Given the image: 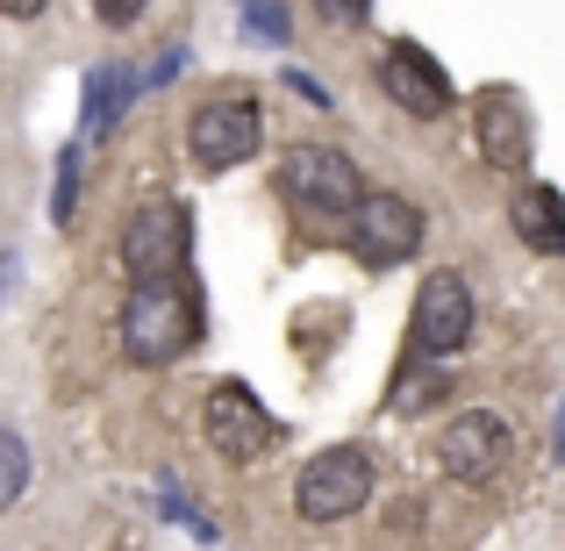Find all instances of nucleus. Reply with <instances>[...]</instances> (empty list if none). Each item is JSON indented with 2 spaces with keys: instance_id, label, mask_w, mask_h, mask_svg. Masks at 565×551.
<instances>
[{
  "instance_id": "obj_13",
  "label": "nucleus",
  "mask_w": 565,
  "mask_h": 551,
  "mask_svg": "<svg viewBox=\"0 0 565 551\" xmlns=\"http://www.w3.org/2000/svg\"><path fill=\"white\" fill-rule=\"evenodd\" d=\"M129 100H137V72L129 65H94V80H86V137H108V129L122 123Z\"/></svg>"
},
{
  "instance_id": "obj_14",
  "label": "nucleus",
  "mask_w": 565,
  "mask_h": 551,
  "mask_svg": "<svg viewBox=\"0 0 565 551\" xmlns=\"http://www.w3.org/2000/svg\"><path fill=\"white\" fill-rule=\"evenodd\" d=\"M386 401H394L401 415H415V409H429V401H444V365H437V359H401L394 386H386Z\"/></svg>"
},
{
  "instance_id": "obj_10",
  "label": "nucleus",
  "mask_w": 565,
  "mask_h": 551,
  "mask_svg": "<svg viewBox=\"0 0 565 551\" xmlns=\"http://www.w3.org/2000/svg\"><path fill=\"white\" fill-rule=\"evenodd\" d=\"M373 80H380V94L394 100L401 115H415V123H437V115L451 108V72H444L423 43H386Z\"/></svg>"
},
{
  "instance_id": "obj_2",
  "label": "nucleus",
  "mask_w": 565,
  "mask_h": 551,
  "mask_svg": "<svg viewBox=\"0 0 565 551\" xmlns=\"http://www.w3.org/2000/svg\"><path fill=\"white\" fill-rule=\"evenodd\" d=\"M365 501H373V452H365V444H330V452H316L301 466V480H294V516L316 523V530L351 523Z\"/></svg>"
},
{
  "instance_id": "obj_19",
  "label": "nucleus",
  "mask_w": 565,
  "mask_h": 551,
  "mask_svg": "<svg viewBox=\"0 0 565 551\" xmlns=\"http://www.w3.org/2000/svg\"><path fill=\"white\" fill-rule=\"evenodd\" d=\"M143 8H151V0H94V14H100L108 29H129V22H137Z\"/></svg>"
},
{
  "instance_id": "obj_11",
  "label": "nucleus",
  "mask_w": 565,
  "mask_h": 551,
  "mask_svg": "<svg viewBox=\"0 0 565 551\" xmlns=\"http://www.w3.org/2000/svg\"><path fill=\"white\" fill-rule=\"evenodd\" d=\"M472 129H480L487 166H501V172H523L530 151H537V137H530V108H523V94H509V86H487V94L472 100Z\"/></svg>"
},
{
  "instance_id": "obj_7",
  "label": "nucleus",
  "mask_w": 565,
  "mask_h": 551,
  "mask_svg": "<svg viewBox=\"0 0 565 551\" xmlns=\"http://www.w3.org/2000/svg\"><path fill=\"white\" fill-rule=\"evenodd\" d=\"M201 437H207L215 458L250 466V458H265L279 444V423L265 415V401L250 394L244 380H222V386H207V401H201Z\"/></svg>"
},
{
  "instance_id": "obj_4",
  "label": "nucleus",
  "mask_w": 565,
  "mask_h": 551,
  "mask_svg": "<svg viewBox=\"0 0 565 551\" xmlns=\"http://www.w3.org/2000/svg\"><path fill=\"white\" fill-rule=\"evenodd\" d=\"M437 466L451 473L458 487H494L501 473L515 466V430L501 409H458L437 437Z\"/></svg>"
},
{
  "instance_id": "obj_1",
  "label": "nucleus",
  "mask_w": 565,
  "mask_h": 551,
  "mask_svg": "<svg viewBox=\"0 0 565 551\" xmlns=\"http://www.w3.org/2000/svg\"><path fill=\"white\" fill-rule=\"evenodd\" d=\"M201 345V294L186 273L172 279H129L122 301V351L129 365H172Z\"/></svg>"
},
{
  "instance_id": "obj_3",
  "label": "nucleus",
  "mask_w": 565,
  "mask_h": 551,
  "mask_svg": "<svg viewBox=\"0 0 565 551\" xmlns=\"http://www.w3.org/2000/svg\"><path fill=\"white\" fill-rule=\"evenodd\" d=\"M279 193H287V208H301L308 222H344L351 208H359L365 180L330 144H294V151H279Z\"/></svg>"
},
{
  "instance_id": "obj_18",
  "label": "nucleus",
  "mask_w": 565,
  "mask_h": 551,
  "mask_svg": "<svg viewBox=\"0 0 565 551\" xmlns=\"http://www.w3.org/2000/svg\"><path fill=\"white\" fill-rule=\"evenodd\" d=\"M316 14H322V22H337V29H359L365 14H373V0H316Z\"/></svg>"
},
{
  "instance_id": "obj_16",
  "label": "nucleus",
  "mask_w": 565,
  "mask_h": 551,
  "mask_svg": "<svg viewBox=\"0 0 565 551\" xmlns=\"http://www.w3.org/2000/svg\"><path fill=\"white\" fill-rule=\"evenodd\" d=\"M72 201H79V144H72V151H57V208H51V215L65 222Z\"/></svg>"
},
{
  "instance_id": "obj_17",
  "label": "nucleus",
  "mask_w": 565,
  "mask_h": 551,
  "mask_svg": "<svg viewBox=\"0 0 565 551\" xmlns=\"http://www.w3.org/2000/svg\"><path fill=\"white\" fill-rule=\"evenodd\" d=\"M250 36L287 43V8H279V0H250Z\"/></svg>"
},
{
  "instance_id": "obj_15",
  "label": "nucleus",
  "mask_w": 565,
  "mask_h": 551,
  "mask_svg": "<svg viewBox=\"0 0 565 551\" xmlns=\"http://www.w3.org/2000/svg\"><path fill=\"white\" fill-rule=\"evenodd\" d=\"M29 480H36V458H29V444L14 437V430H0V509H14V501L29 495Z\"/></svg>"
},
{
  "instance_id": "obj_20",
  "label": "nucleus",
  "mask_w": 565,
  "mask_h": 551,
  "mask_svg": "<svg viewBox=\"0 0 565 551\" xmlns=\"http://www.w3.org/2000/svg\"><path fill=\"white\" fill-rule=\"evenodd\" d=\"M43 8H51V0H0V14H14V22H36Z\"/></svg>"
},
{
  "instance_id": "obj_21",
  "label": "nucleus",
  "mask_w": 565,
  "mask_h": 551,
  "mask_svg": "<svg viewBox=\"0 0 565 551\" xmlns=\"http://www.w3.org/2000/svg\"><path fill=\"white\" fill-rule=\"evenodd\" d=\"M558 458H565V415H558Z\"/></svg>"
},
{
  "instance_id": "obj_9",
  "label": "nucleus",
  "mask_w": 565,
  "mask_h": 551,
  "mask_svg": "<svg viewBox=\"0 0 565 551\" xmlns=\"http://www.w3.org/2000/svg\"><path fill=\"white\" fill-rule=\"evenodd\" d=\"M186 236H193V222H186L180 201H143L137 215L122 222V273L129 279L186 273Z\"/></svg>"
},
{
  "instance_id": "obj_8",
  "label": "nucleus",
  "mask_w": 565,
  "mask_h": 551,
  "mask_svg": "<svg viewBox=\"0 0 565 551\" xmlns=\"http://www.w3.org/2000/svg\"><path fill=\"white\" fill-rule=\"evenodd\" d=\"M344 236L365 265H408L423 251V208L408 193H359V208L344 215Z\"/></svg>"
},
{
  "instance_id": "obj_5",
  "label": "nucleus",
  "mask_w": 565,
  "mask_h": 551,
  "mask_svg": "<svg viewBox=\"0 0 565 551\" xmlns=\"http://www.w3.org/2000/svg\"><path fill=\"white\" fill-rule=\"evenodd\" d=\"M258 144H265V108L250 94H215L186 123V151L201 172H236L244 158H258Z\"/></svg>"
},
{
  "instance_id": "obj_12",
  "label": "nucleus",
  "mask_w": 565,
  "mask_h": 551,
  "mask_svg": "<svg viewBox=\"0 0 565 551\" xmlns=\"http://www.w3.org/2000/svg\"><path fill=\"white\" fill-rule=\"evenodd\" d=\"M509 230H515V244H530L537 258H565V201H558V187H544V180H523L509 193Z\"/></svg>"
},
{
  "instance_id": "obj_6",
  "label": "nucleus",
  "mask_w": 565,
  "mask_h": 551,
  "mask_svg": "<svg viewBox=\"0 0 565 551\" xmlns=\"http://www.w3.org/2000/svg\"><path fill=\"white\" fill-rule=\"evenodd\" d=\"M472 345V287H466V273H429L423 279V294H415V308H408V359H458V351Z\"/></svg>"
}]
</instances>
